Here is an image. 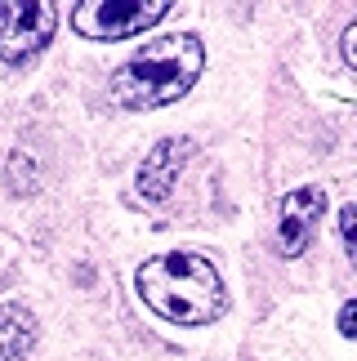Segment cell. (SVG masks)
Segmentation results:
<instances>
[{
	"mask_svg": "<svg viewBox=\"0 0 357 361\" xmlns=\"http://www.w3.org/2000/svg\"><path fill=\"white\" fill-rule=\"evenodd\" d=\"M36 343V317L18 303H0V361H23Z\"/></svg>",
	"mask_w": 357,
	"mask_h": 361,
	"instance_id": "obj_7",
	"label": "cell"
},
{
	"mask_svg": "<svg viewBox=\"0 0 357 361\" xmlns=\"http://www.w3.org/2000/svg\"><path fill=\"white\" fill-rule=\"evenodd\" d=\"M326 210V192L322 188H299L286 197L282 205V232H277V245L286 255H304V245L313 237V228H317V219Z\"/></svg>",
	"mask_w": 357,
	"mask_h": 361,
	"instance_id": "obj_6",
	"label": "cell"
},
{
	"mask_svg": "<svg viewBox=\"0 0 357 361\" xmlns=\"http://www.w3.org/2000/svg\"><path fill=\"white\" fill-rule=\"evenodd\" d=\"M161 13H170L166 0H85L72 9V27L94 40H121L152 27Z\"/></svg>",
	"mask_w": 357,
	"mask_h": 361,
	"instance_id": "obj_3",
	"label": "cell"
},
{
	"mask_svg": "<svg viewBox=\"0 0 357 361\" xmlns=\"http://www.w3.org/2000/svg\"><path fill=\"white\" fill-rule=\"evenodd\" d=\"M344 54H349V63L357 67V18L349 23V32H344Z\"/></svg>",
	"mask_w": 357,
	"mask_h": 361,
	"instance_id": "obj_10",
	"label": "cell"
},
{
	"mask_svg": "<svg viewBox=\"0 0 357 361\" xmlns=\"http://www.w3.org/2000/svg\"><path fill=\"white\" fill-rule=\"evenodd\" d=\"M205 67V49L197 36H161L152 45H143L134 59H126L107 80V94L121 107H166L183 99L192 80Z\"/></svg>",
	"mask_w": 357,
	"mask_h": 361,
	"instance_id": "obj_1",
	"label": "cell"
},
{
	"mask_svg": "<svg viewBox=\"0 0 357 361\" xmlns=\"http://www.w3.org/2000/svg\"><path fill=\"white\" fill-rule=\"evenodd\" d=\"M339 237H344L349 259L357 263V201H349L344 210H339Z\"/></svg>",
	"mask_w": 357,
	"mask_h": 361,
	"instance_id": "obj_8",
	"label": "cell"
},
{
	"mask_svg": "<svg viewBox=\"0 0 357 361\" xmlns=\"http://www.w3.org/2000/svg\"><path fill=\"white\" fill-rule=\"evenodd\" d=\"M134 286H139L147 308L170 317L178 326H205V322H214L228 303L214 263L201 259V255H183V250H178V255L147 259L139 268V276H134Z\"/></svg>",
	"mask_w": 357,
	"mask_h": 361,
	"instance_id": "obj_2",
	"label": "cell"
},
{
	"mask_svg": "<svg viewBox=\"0 0 357 361\" xmlns=\"http://www.w3.org/2000/svg\"><path fill=\"white\" fill-rule=\"evenodd\" d=\"M54 27H59V9L45 0H0V59H32L36 49L49 45Z\"/></svg>",
	"mask_w": 357,
	"mask_h": 361,
	"instance_id": "obj_4",
	"label": "cell"
},
{
	"mask_svg": "<svg viewBox=\"0 0 357 361\" xmlns=\"http://www.w3.org/2000/svg\"><path fill=\"white\" fill-rule=\"evenodd\" d=\"M188 157H192V138H161L152 147V157L143 161V170H139L143 201H166L178 183V174H183Z\"/></svg>",
	"mask_w": 357,
	"mask_h": 361,
	"instance_id": "obj_5",
	"label": "cell"
},
{
	"mask_svg": "<svg viewBox=\"0 0 357 361\" xmlns=\"http://www.w3.org/2000/svg\"><path fill=\"white\" fill-rule=\"evenodd\" d=\"M339 335H353L357 339V299L339 308Z\"/></svg>",
	"mask_w": 357,
	"mask_h": 361,
	"instance_id": "obj_9",
	"label": "cell"
}]
</instances>
